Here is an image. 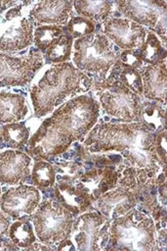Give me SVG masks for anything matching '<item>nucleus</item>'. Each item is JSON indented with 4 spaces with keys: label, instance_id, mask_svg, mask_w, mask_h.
I'll list each match as a JSON object with an SVG mask.
<instances>
[{
    "label": "nucleus",
    "instance_id": "f257e3e1",
    "mask_svg": "<svg viewBox=\"0 0 167 251\" xmlns=\"http://www.w3.org/2000/svg\"><path fill=\"white\" fill-rule=\"evenodd\" d=\"M100 104L87 94L77 95L53 111L27 142L26 152L36 160L64 153L98 123Z\"/></svg>",
    "mask_w": 167,
    "mask_h": 251
},
{
    "label": "nucleus",
    "instance_id": "f03ea898",
    "mask_svg": "<svg viewBox=\"0 0 167 251\" xmlns=\"http://www.w3.org/2000/svg\"><path fill=\"white\" fill-rule=\"evenodd\" d=\"M155 133L139 122L96 124L83 140L88 153L117 152L124 166L148 169L155 174L166 173V165L158 158L154 148ZM118 169V168H117Z\"/></svg>",
    "mask_w": 167,
    "mask_h": 251
},
{
    "label": "nucleus",
    "instance_id": "7ed1b4c3",
    "mask_svg": "<svg viewBox=\"0 0 167 251\" xmlns=\"http://www.w3.org/2000/svg\"><path fill=\"white\" fill-rule=\"evenodd\" d=\"M94 79L72 63L52 65L30 88V98L36 117L52 113L63 102L89 91Z\"/></svg>",
    "mask_w": 167,
    "mask_h": 251
},
{
    "label": "nucleus",
    "instance_id": "20e7f679",
    "mask_svg": "<svg viewBox=\"0 0 167 251\" xmlns=\"http://www.w3.org/2000/svg\"><path fill=\"white\" fill-rule=\"evenodd\" d=\"M104 249L155 251L156 228L150 216L135 208L110 223L109 237Z\"/></svg>",
    "mask_w": 167,
    "mask_h": 251
},
{
    "label": "nucleus",
    "instance_id": "39448f33",
    "mask_svg": "<svg viewBox=\"0 0 167 251\" xmlns=\"http://www.w3.org/2000/svg\"><path fill=\"white\" fill-rule=\"evenodd\" d=\"M72 48V64L85 74H94L95 80L104 79L119 59L111 42L102 32L76 39Z\"/></svg>",
    "mask_w": 167,
    "mask_h": 251
},
{
    "label": "nucleus",
    "instance_id": "423d86ee",
    "mask_svg": "<svg viewBox=\"0 0 167 251\" xmlns=\"http://www.w3.org/2000/svg\"><path fill=\"white\" fill-rule=\"evenodd\" d=\"M92 88L105 114L123 123L138 122L142 96L121 82L106 77L94 80Z\"/></svg>",
    "mask_w": 167,
    "mask_h": 251
},
{
    "label": "nucleus",
    "instance_id": "0eeeda50",
    "mask_svg": "<svg viewBox=\"0 0 167 251\" xmlns=\"http://www.w3.org/2000/svg\"><path fill=\"white\" fill-rule=\"evenodd\" d=\"M35 235L46 245L59 244L70 235L73 215L59 201L45 199L31 215Z\"/></svg>",
    "mask_w": 167,
    "mask_h": 251
},
{
    "label": "nucleus",
    "instance_id": "6e6552de",
    "mask_svg": "<svg viewBox=\"0 0 167 251\" xmlns=\"http://www.w3.org/2000/svg\"><path fill=\"white\" fill-rule=\"evenodd\" d=\"M110 222L100 212L81 214L72 225L70 235L80 251L104 249L108 242Z\"/></svg>",
    "mask_w": 167,
    "mask_h": 251
},
{
    "label": "nucleus",
    "instance_id": "1a4fd4ad",
    "mask_svg": "<svg viewBox=\"0 0 167 251\" xmlns=\"http://www.w3.org/2000/svg\"><path fill=\"white\" fill-rule=\"evenodd\" d=\"M43 64L40 51L30 50L28 54L19 57L0 53V87L27 84Z\"/></svg>",
    "mask_w": 167,
    "mask_h": 251
},
{
    "label": "nucleus",
    "instance_id": "9d476101",
    "mask_svg": "<svg viewBox=\"0 0 167 251\" xmlns=\"http://www.w3.org/2000/svg\"><path fill=\"white\" fill-rule=\"evenodd\" d=\"M103 34L123 50L138 49L146 36L145 26L126 18L110 17L103 22Z\"/></svg>",
    "mask_w": 167,
    "mask_h": 251
},
{
    "label": "nucleus",
    "instance_id": "9b49d317",
    "mask_svg": "<svg viewBox=\"0 0 167 251\" xmlns=\"http://www.w3.org/2000/svg\"><path fill=\"white\" fill-rule=\"evenodd\" d=\"M40 200V192L35 186L19 184L6 190L0 197V208L13 219H22L35 212Z\"/></svg>",
    "mask_w": 167,
    "mask_h": 251
},
{
    "label": "nucleus",
    "instance_id": "f8f14e48",
    "mask_svg": "<svg viewBox=\"0 0 167 251\" xmlns=\"http://www.w3.org/2000/svg\"><path fill=\"white\" fill-rule=\"evenodd\" d=\"M114 4L126 19L150 28H154L159 19L166 15L164 0H118Z\"/></svg>",
    "mask_w": 167,
    "mask_h": 251
},
{
    "label": "nucleus",
    "instance_id": "ddd939ff",
    "mask_svg": "<svg viewBox=\"0 0 167 251\" xmlns=\"http://www.w3.org/2000/svg\"><path fill=\"white\" fill-rule=\"evenodd\" d=\"M92 204L96 211L112 222L134 209L137 206V201L132 190L116 186L102 194Z\"/></svg>",
    "mask_w": 167,
    "mask_h": 251
},
{
    "label": "nucleus",
    "instance_id": "4468645a",
    "mask_svg": "<svg viewBox=\"0 0 167 251\" xmlns=\"http://www.w3.org/2000/svg\"><path fill=\"white\" fill-rule=\"evenodd\" d=\"M31 158L26 153L9 149L0 153V183L19 185L30 174Z\"/></svg>",
    "mask_w": 167,
    "mask_h": 251
},
{
    "label": "nucleus",
    "instance_id": "2eb2a0df",
    "mask_svg": "<svg viewBox=\"0 0 167 251\" xmlns=\"http://www.w3.org/2000/svg\"><path fill=\"white\" fill-rule=\"evenodd\" d=\"M73 1L45 0L36 3L29 12L32 24L39 25H63L72 14Z\"/></svg>",
    "mask_w": 167,
    "mask_h": 251
},
{
    "label": "nucleus",
    "instance_id": "dca6fc26",
    "mask_svg": "<svg viewBox=\"0 0 167 251\" xmlns=\"http://www.w3.org/2000/svg\"><path fill=\"white\" fill-rule=\"evenodd\" d=\"M143 82V96L146 100L166 103L167 67L166 59L139 69Z\"/></svg>",
    "mask_w": 167,
    "mask_h": 251
},
{
    "label": "nucleus",
    "instance_id": "f3484780",
    "mask_svg": "<svg viewBox=\"0 0 167 251\" xmlns=\"http://www.w3.org/2000/svg\"><path fill=\"white\" fill-rule=\"evenodd\" d=\"M54 193L57 200L72 215L82 214L92 205L87 189L79 181L74 184L56 181Z\"/></svg>",
    "mask_w": 167,
    "mask_h": 251
},
{
    "label": "nucleus",
    "instance_id": "a211bd4d",
    "mask_svg": "<svg viewBox=\"0 0 167 251\" xmlns=\"http://www.w3.org/2000/svg\"><path fill=\"white\" fill-rule=\"evenodd\" d=\"M117 173L109 167H97L88 172H84L79 178L89 193L91 202L96 201L102 194L116 187Z\"/></svg>",
    "mask_w": 167,
    "mask_h": 251
},
{
    "label": "nucleus",
    "instance_id": "6ab92c4d",
    "mask_svg": "<svg viewBox=\"0 0 167 251\" xmlns=\"http://www.w3.org/2000/svg\"><path fill=\"white\" fill-rule=\"evenodd\" d=\"M33 42V24L27 18H21L0 36V51L15 52L30 46Z\"/></svg>",
    "mask_w": 167,
    "mask_h": 251
},
{
    "label": "nucleus",
    "instance_id": "aec40b11",
    "mask_svg": "<svg viewBox=\"0 0 167 251\" xmlns=\"http://www.w3.org/2000/svg\"><path fill=\"white\" fill-rule=\"evenodd\" d=\"M155 177L132 189V192L137 201V206L140 207L139 211L147 214L153 221L159 222L166 218V207H163L158 200Z\"/></svg>",
    "mask_w": 167,
    "mask_h": 251
},
{
    "label": "nucleus",
    "instance_id": "412c9836",
    "mask_svg": "<svg viewBox=\"0 0 167 251\" xmlns=\"http://www.w3.org/2000/svg\"><path fill=\"white\" fill-rule=\"evenodd\" d=\"M25 98L17 93L0 91V124L6 125L21 121L27 114Z\"/></svg>",
    "mask_w": 167,
    "mask_h": 251
},
{
    "label": "nucleus",
    "instance_id": "4be33fe9",
    "mask_svg": "<svg viewBox=\"0 0 167 251\" xmlns=\"http://www.w3.org/2000/svg\"><path fill=\"white\" fill-rule=\"evenodd\" d=\"M138 122L154 133L166 128V103L143 99Z\"/></svg>",
    "mask_w": 167,
    "mask_h": 251
},
{
    "label": "nucleus",
    "instance_id": "5701e85b",
    "mask_svg": "<svg viewBox=\"0 0 167 251\" xmlns=\"http://www.w3.org/2000/svg\"><path fill=\"white\" fill-rule=\"evenodd\" d=\"M106 78L117 80L136 94L143 95V82L139 70L123 64L119 59L109 69Z\"/></svg>",
    "mask_w": 167,
    "mask_h": 251
},
{
    "label": "nucleus",
    "instance_id": "b1692460",
    "mask_svg": "<svg viewBox=\"0 0 167 251\" xmlns=\"http://www.w3.org/2000/svg\"><path fill=\"white\" fill-rule=\"evenodd\" d=\"M114 2L112 1H73V8L79 16H82L92 22H104L110 18Z\"/></svg>",
    "mask_w": 167,
    "mask_h": 251
},
{
    "label": "nucleus",
    "instance_id": "393cba45",
    "mask_svg": "<svg viewBox=\"0 0 167 251\" xmlns=\"http://www.w3.org/2000/svg\"><path fill=\"white\" fill-rule=\"evenodd\" d=\"M139 49L141 59L144 64L153 65L166 59V48L153 31L146 32L144 43Z\"/></svg>",
    "mask_w": 167,
    "mask_h": 251
},
{
    "label": "nucleus",
    "instance_id": "a878e982",
    "mask_svg": "<svg viewBox=\"0 0 167 251\" xmlns=\"http://www.w3.org/2000/svg\"><path fill=\"white\" fill-rule=\"evenodd\" d=\"M9 238L19 248H27L36 240L35 231L29 220L19 219L9 226Z\"/></svg>",
    "mask_w": 167,
    "mask_h": 251
},
{
    "label": "nucleus",
    "instance_id": "bb28decb",
    "mask_svg": "<svg viewBox=\"0 0 167 251\" xmlns=\"http://www.w3.org/2000/svg\"><path fill=\"white\" fill-rule=\"evenodd\" d=\"M72 37L67 33H63L45 51L46 60L54 64L68 62L72 54Z\"/></svg>",
    "mask_w": 167,
    "mask_h": 251
},
{
    "label": "nucleus",
    "instance_id": "cd10ccee",
    "mask_svg": "<svg viewBox=\"0 0 167 251\" xmlns=\"http://www.w3.org/2000/svg\"><path fill=\"white\" fill-rule=\"evenodd\" d=\"M1 134L7 146L19 149L28 142L30 133L24 124L18 122L4 125L1 129Z\"/></svg>",
    "mask_w": 167,
    "mask_h": 251
},
{
    "label": "nucleus",
    "instance_id": "c85d7f7f",
    "mask_svg": "<svg viewBox=\"0 0 167 251\" xmlns=\"http://www.w3.org/2000/svg\"><path fill=\"white\" fill-rule=\"evenodd\" d=\"M56 170L45 160H36L31 171V180L37 189L52 187L56 182Z\"/></svg>",
    "mask_w": 167,
    "mask_h": 251
},
{
    "label": "nucleus",
    "instance_id": "c756f323",
    "mask_svg": "<svg viewBox=\"0 0 167 251\" xmlns=\"http://www.w3.org/2000/svg\"><path fill=\"white\" fill-rule=\"evenodd\" d=\"M63 27L60 25H39L33 31L34 45L40 50L45 52L63 32Z\"/></svg>",
    "mask_w": 167,
    "mask_h": 251
},
{
    "label": "nucleus",
    "instance_id": "7c9ffc66",
    "mask_svg": "<svg viewBox=\"0 0 167 251\" xmlns=\"http://www.w3.org/2000/svg\"><path fill=\"white\" fill-rule=\"evenodd\" d=\"M54 168L56 173H60L59 176H56V178H58L57 181L70 184L76 183L84 173L82 165L72 161L58 163Z\"/></svg>",
    "mask_w": 167,
    "mask_h": 251
},
{
    "label": "nucleus",
    "instance_id": "2f4dec72",
    "mask_svg": "<svg viewBox=\"0 0 167 251\" xmlns=\"http://www.w3.org/2000/svg\"><path fill=\"white\" fill-rule=\"evenodd\" d=\"M67 32L72 37V39H78L83 36H87L95 33L96 26L94 22L82 17L73 16L67 22Z\"/></svg>",
    "mask_w": 167,
    "mask_h": 251
},
{
    "label": "nucleus",
    "instance_id": "473e14b6",
    "mask_svg": "<svg viewBox=\"0 0 167 251\" xmlns=\"http://www.w3.org/2000/svg\"><path fill=\"white\" fill-rule=\"evenodd\" d=\"M119 60L132 68L140 69L144 66V63L141 59L139 49H131V50H123L119 56Z\"/></svg>",
    "mask_w": 167,
    "mask_h": 251
},
{
    "label": "nucleus",
    "instance_id": "72a5a7b5",
    "mask_svg": "<svg viewBox=\"0 0 167 251\" xmlns=\"http://www.w3.org/2000/svg\"><path fill=\"white\" fill-rule=\"evenodd\" d=\"M154 148L159 160L166 165V151H167V142H166V128H163L155 133L154 137Z\"/></svg>",
    "mask_w": 167,
    "mask_h": 251
},
{
    "label": "nucleus",
    "instance_id": "f704fd0d",
    "mask_svg": "<svg viewBox=\"0 0 167 251\" xmlns=\"http://www.w3.org/2000/svg\"><path fill=\"white\" fill-rule=\"evenodd\" d=\"M154 31L156 32L155 34L159 36L158 38L160 39L162 45L165 47L166 46V15H163L157 24L154 26Z\"/></svg>",
    "mask_w": 167,
    "mask_h": 251
},
{
    "label": "nucleus",
    "instance_id": "c9c22d12",
    "mask_svg": "<svg viewBox=\"0 0 167 251\" xmlns=\"http://www.w3.org/2000/svg\"><path fill=\"white\" fill-rule=\"evenodd\" d=\"M9 226H10V221L4 215L3 212H0V237H3L8 233Z\"/></svg>",
    "mask_w": 167,
    "mask_h": 251
},
{
    "label": "nucleus",
    "instance_id": "e433bc0d",
    "mask_svg": "<svg viewBox=\"0 0 167 251\" xmlns=\"http://www.w3.org/2000/svg\"><path fill=\"white\" fill-rule=\"evenodd\" d=\"M19 247L10 238L0 237V250H18Z\"/></svg>",
    "mask_w": 167,
    "mask_h": 251
},
{
    "label": "nucleus",
    "instance_id": "4c0bfd02",
    "mask_svg": "<svg viewBox=\"0 0 167 251\" xmlns=\"http://www.w3.org/2000/svg\"><path fill=\"white\" fill-rule=\"evenodd\" d=\"M57 249L58 250H75L76 247L74 246V243L72 242V240L67 237L59 243Z\"/></svg>",
    "mask_w": 167,
    "mask_h": 251
},
{
    "label": "nucleus",
    "instance_id": "58836bf2",
    "mask_svg": "<svg viewBox=\"0 0 167 251\" xmlns=\"http://www.w3.org/2000/svg\"><path fill=\"white\" fill-rule=\"evenodd\" d=\"M25 250H27V251H40V250H52L53 248L51 247V246H49V245H46V244H44V243H33V244H31L30 246H28L27 248H24Z\"/></svg>",
    "mask_w": 167,
    "mask_h": 251
},
{
    "label": "nucleus",
    "instance_id": "ea45409f",
    "mask_svg": "<svg viewBox=\"0 0 167 251\" xmlns=\"http://www.w3.org/2000/svg\"><path fill=\"white\" fill-rule=\"evenodd\" d=\"M21 5L11 8V9L7 12V14H6V20L11 21V20H13V19L16 18V17L21 16Z\"/></svg>",
    "mask_w": 167,
    "mask_h": 251
},
{
    "label": "nucleus",
    "instance_id": "a19ab883",
    "mask_svg": "<svg viewBox=\"0 0 167 251\" xmlns=\"http://www.w3.org/2000/svg\"><path fill=\"white\" fill-rule=\"evenodd\" d=\"M18 4L17 1H10V0H0V14L7 10L8 8H12Z\"/></svg>",
    "mask_w": 167,
    "mask_h": 251
},
{
    "label": "nucleus",
    "instance_id": "79ce46f5",
    "mask_svg": "<svg viewBox=\"0 0 167 251\" xmlns=\"http://www.w3.org/2000/svg\"><path fill=\"white\" fill-rule=\"evenodd\" d=\"M2 141H3V138H2V134H1V131H0V146L2 144Z\"/></svg>",
    "mask_w": 167,
    "mask_h": 251
},
{
    "label": "nucleus",
    "instance_id": "37998d69",
    "mask_svg": "<svg viewBox=\"0 0 167 251\" xmlns=\"http://www.w3.org/2000/svg\"><path fill=\"white\" fill-rule=\"evenodd\" d=\"M0 196H1V185H0Z\"/></svg>",
    "mask_w": 167,
    "mask_h": 251
}]
</instances>
